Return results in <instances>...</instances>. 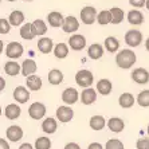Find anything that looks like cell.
Segmentation results:
<instances>
[{
	"mask_svg": "<svg viewBox=\"0 0 149 149\" xmlns=\"http://www.w3.org/2000/svg\"><path fill=\"white\" fill-rule=\"evenodd\" d=\"M54 43H52V39L50 38H46V36H43V38H40L38 40V49L40 52H43V54H49V52L54 51Z\"/></svg>",
	"mask_w": 149,
	"mask_h": 149,
	"instance_id": "obj_16",
	"label": "cell"
},
{
	"mask_svg": "<svg viewBox=\"0 0 149 149\" xmlns=\"http://www.w3.org/2000/svg\"><path fill=\"white\" fill-rule=\"evenodd\" d=\"M69 46L70 49L74 50V51H81L86 47V38L81 34H74L70 36L69 40Z\"/></svg>",
	"mask_w": 149,
	"mask_h": 149,
	"instance_id": "obj_6",
	"label": "cell"
},
{
	"mask_svg": "<svg viewBox=\"0 0 149 149\" xmlns=\"http://www.w3.org/2000/svg\"><path fill=\"white\" fill-rule=\"evenodd\" d=\"M87 55H89L90 59L97 61V59L102 58V55H104V47L101 45H98V43H94V45H91L87 49Z\"/></svg>",
	"mask_w": 149,
	"mask_h": 149,
	"instance_id": "obj_19",
	"label": "cell"
},
{
	"mask_svg": "<svg viewBox=\"0 0 149 149\" xmlns=\"http://www.w3.org/2000/svg\"><path fill=\"white\" fill-rule=\"evenodd\" d=\"M93 81H94V77L91 74V71H89V70H79L75 74L77 85H79V86L85 87V89L90 87L93 85Z\"/></svg>",
	"mask_w": 149,
	"mask_h": 149,
	"instance_id": "obj_2",
	"label": "cell"
},
{
	"mask_svg": "<svg viewBox=\"0 0 149 149\" xmlns=\"http://www.w3.org/2000/svg\"><path fill=\"white\" fill-rule=\"evenodd\" d=\"M0 149H10V145L6 142V140L4 139L0 140Z\"/></svg>",
	"mask_w": 149,
	"mask_h": 149,
	"instance_id": "obj_44",
	"label": "cell"
},
{
	"mask_svg": "<svg viewBox=\"0 0 149 149\" xmlns=\"http://www.w3.org/2000/svg\"><path fill=\"white\" fill-rule=\"evenodd\" d=\"M137 61V56L136 54L129 49H124L120 52H117V56H116V63H117L118 67L121 69H130Z\"/></svg>",
	"mask_w": 149,
	"mask_h": 149,
	"instance_id": "obj_1",
	"label": "cell"
},
{
	"mask_svg": "<svg viewBox=\"0 0 149 149\" xmlns=\"http://www.w3.org/2000/svg\"><path fill=\"white\" fill-rule=\"evenodd\" d=\"M105 49L109 52H117L120 50V42L116 36H108L105 39Z\"/></svg>",
	"mask_w": 149,
	"mask_h": 149,
	"instance_id": "obj_29",
	"label": "cell"
},
{
	"mask_svg": "<svg viewBox=\"0 0 149 149\" xmlns=\"http://www.w3.org/2000/svg\"><path fill=\"white\" fill-rule=\"evenodd\" d=\"M14 98L19 104H26L30 100V93L24 86H17L14 90Z\"/></svg>",
	"mask_w": 149,
	"mask_h": 149,
	"instance_id": "obj_17",
	"label": "cell"
},
{
	"mask_svg": "<svg viewBox=\"0 0 149 149\" xmlns=\"http://www.w3.org/2000/svg\"><path fill=\"white\" fill-rule=\"evenodd\" d=\"M6 55L11 59H17L23 55V46L17 42H10L6 47Z\"/></svg>",
	"mask_w": 149,
	"mask_h": 149,
	"instance_id": "obj_5",
	"label": "cell"
},
{
	"mask_svg": "<svg viewBox=\"0 0 149 149\" xmlns=\"http://www.w3.org/2000/svg\"><path fill=\"white\" fill-rule=\"evenodd\" d=\"M7 139H10L11 141H19V140L23 137V129L20 128V126H17V125H12V126H10V128L7 129Z\"/></svg>",
	"mask_w": 149,
	"mask_h": 149,
	"instance_id": "obj_18",
	"label": "cell"
},
{
	"mask_svg": "<svg viewBox=\"0 0 149 149\" xmlns=\"http://www.w3.org/2000/svg\"><path fill=\"white\" fill-rule=\"evenodd\" d=\"M7 1H15V0H7Z\"/></svg>",
	"mask_w": 149,
	"mask_h": 149,
	"instance_id": "obj_50",
	"label": "cell"
},
{
	"mask_svg": "<svg viewBox=\"0 0 149 149\" xmlns=\"http://www.w3.org/2000/svg\"><path fill=\"white\" fill-rule=\"evenodd\" d=\"M65 149H81V148L78 144H75V142H69V144L65 146Z\"/></svg>",
	"mask_w": 149,
	"mask_h": 149,
	"instance_id": "obj_42",
	"label": "cell"
},
{
	"mask_svg": "<svg viewBox=\"0 0 149 149\" xmlns=\"http://www.w3.org/2000/svg\"><path fill=\"white\" fill-rule=\"evenodd\" d=\"M129 4L134 8H141L146 4V0H129Z\"/></svg>",
	"mask_w": 149,
	"mask_h": 149,
	"instance_id": "obj_41",
	"label": "cell"
},
{
	"mask_svg": "<svg viewBox=\"0 0 149 149\" xmlns=\"http://www.w3.org/2000/svg\"><path fill=\"white\" fill-rule=\"evenodd\" d=\"M105 124H106V121H105V118L102 117V116H94L90 120V126L93 130H101V129H104Z\"/></svg>",
	"mask_w": 149,
	"mask_h": 149,
	"instance_id": "obj_33",
	"label": "cell"
},
{
	"mask_svg": "<svg viewBox=\"0 0 149 149\" xmlns=\"http://www.w3.org/2000/svg\"><path fill=\"white\" fill-rule=\"evenodd\" d=\"M111 89H113V85L109 79H100L97 83V91L101 95H109L111 93Z\"/></svg>",
	"mask_w": 149,
	"mask_h": 149,
	"instance_id": "obj_20",
	"label": "cell"
},
{
	"mask_svg": "<svg viewBox=\"0 0 149 149\" xmlns=\"http://www.w3.org/2000/svg\"><path fill=\"white\" fill-rule=\"evenodd\" d=\"M63 81V73L58 69H52L49 73V82L51 85H59Z\"/></svg>",
	"mask_w": 149,
	"mask_h": 149,
	"instance_id": "obj_31",
	"label": "cell"
},
{
	"mask_svg": "<svg viewBox=\"0 0 149 149\" xmlns=\"http://www.w3.org/2000/svg\"><path fill=\"white\" fill-rule=\"evenodd\" d=\"M74 111L69 106H59L56 109V118H58L61 122H69L73 120Z\"/></svg>",
	"mask_w": 149,
	"mask_h": 149,
	"instance_id": "obj_11",
	"label": "cell"
},
{
	"mask_svg": "<svg viewBox=\"0 0 149 149\" xmlns=\"http://www.w3.org/2000/svg\"><path fill=\"white\" fill-rule=\"evenodd\" d=\"M32 24H34L35 30H36V34L38 35H45L47 32V24L45 23V20H42V19H36V20L32 22Z\"/></svg>",
	"mask_w": 149,
	"mask_h": 149,
	"instance_id": "obj_36",
	"label": "cell"
},
{
	"mask_svg": "<svg viewBox=\"0 0 149 149\" xmlns=\"http://www.w3.org/2000/svg\"><path fill=\"white\" fill-rule=\"evenodd\" d=\"M47 20H49V24L51 26V27L56 28V27H62L63 26L65 17H63V15L61 14V12H58V11H52V12H50V14L47 15Z\"/></svg>",
	"mask_w": 149,
	"mask_h": 149,
	"instance_id": "obj_12",
	"label": "cell"
},
{
	"mask_svg": "<svg viewBox=\"0 0 149 149\" xmlns=\"http://www.w3.org/2000/svg\"><path fill=\"white\" fill-rule=\"evenodd\" d=\"M97 22L100 23L101 26H106L109 23H111V12L110 10H105V11H101L100 14L97 16Z\"/></svg>",
	"mask_w": 149,
	"mask_h": 149,
	"instance_id": "obj_34",
	"label": "cell"
},
{
	"mask_svg": "<svg viewBox=\"0 0 149 149\" xmlns=\"http://www.w3.org/2000/svg\"><path fill=\"white\" fill-rule=\"evenodd\" d=\"M132 79L136 83L139 85H144V83H148L149 81V73L148 70L142 69V67H139V69H134L132 71Z\"/></svg>",
	"mask_w": 149,
	"mask_h": 149,
	"instance_id": "obj_8",
	"label": "cell"
},
{
	"mask_svg": "<svg viewBox=\"0 0 149 149\" xmlns=\"http://www.w3.org/2000/svg\"><path fill=\"white\" fill-rule=\"evenodd\" d=\"M108 126H109V129H110L111 132L120 133V132H122V130H124L125 124H124V121H122L121 118H118V117H111L110 120L108 121Z\"/></svg>",
	"mask_w": 149,
	"mask_h": 149,
	"instance_id": "obj_22",
	"label": "cell"
},
{
	"mask_svg": "<svg viewBox=\"0 0 149 149\" xmlns=\"http://www.w3.org/2000/svg\"><path fill=\"white\" fill-rule=\"evenodd\" d=\"M8 20H10L11 26L17 27V26H20L22 23L24 22V14H23L22 11H19V10H15V11H12V12L10 14Z\"/></svg>",
	"mask_w": 149,
	"mask_h": 149,
	"instance_id": "obj_25",
	"label": "cell"
},
{
	"mask_svg": "<svg viewBox=\"0 0 149 149\" xmlns=\"http://www.w3.org/2000/svg\"><path fill=\"white\" fill-rule=\"evenodd\" d=\"M4 71L8 75L15 77L22 71V66L19 63L15 62V61H10V62H6V65H4Z\"/></svg>",
	"mask_w": 149,
	"mask_h": 149,
	"instance_id": "obj_23",
	"label": "cell"
},
{
	"mask_svg": "<svg viewBox=\"0 0 149 149\" xmlns=\"http://www.w3.org/2000/svg\"><path fill=\"white\" fill-rule=\"evenodd\" d=\"M128 22L133 26H140L144 22V15L140 12L139 10H132L128 14Z\"/></svg>",
	"mask_w": 149,
	"mask_h": 149,
	"instance_id": "obj_24",
	"label": "cell"
},
{
	"mask_svg": "<svg viewBox=\"0 0 149 149\" xmlns=\"http://www.w3.org/2000/svg\"><path fill=\"white\" fill-rule=\"evenodd\" d=\"M105 149H124V144L117 139H111L106 142Z\"/></svg>",
	"mask_w": 149,
	"mask_h": 149,
	"instance_id": "obj_38",
	"label": "cell"
},
{
	"mask_svg": "<svg viewBox=\"0 0 149 149\" xmlns=\"http://www.w3.org/2000/svg\"><path fill=\"white\" fill-rule=\"evenodd\" d=\"M78 98H79V94H78L77 89H74V87H67L66 90H63L62 93V101L67 105L75 104L78 101Z\"/></svg>",
	"mask_w": 149,
	"mask_h": 149,
	"instance_id": "obj_9",
	"label": "cell"
},
{
	"mask_svg": "<svg viewBox=\"0 0 149 149\" xmlns=\"http://www.w3.org/2000/svg\"><path fill=\"white\" fill-rule=\"evenodd\" d=\"M137 149H149V139H140L137 141Z\"/></svg>",
	"mask_w": 149,
	"mask_h": 149,
	"instance_id": "obj_40",
	"label": "cell"
},
{
	"mask_svg": "<svg viewBox=\"0 0 149 149\" xmlns=\"http://www.w3.org/2000/svg\"><path fill=\"white\" fill-rule=\"evenodd\" d=\"M54 55L58 59H65L69 55V46L66 43H58L54 47Z\"/></svg>",
	"mask_w": 149,
	"mask_h": 149,
	"instance_id": "obj_30",
	"label": "cell"
},
{
	"mask_svg": "<svg viewBox=\"0 0 149 149\" xmlns=\"http://www.w3.org/2000/svg\"><path fill=\"white\" fill-rule=\"evenodd\" d=\"M20 111H22L20 106H17V105H15V104H11L6 108L4 114H6V117H7L8 120H16V118H19V116H20Z\"/></svg>",
	"mask_w": 149,
	"mask_h": 149,
	"instance_id": "obj_27",
	"label": "cell"
},
{
	"mask_svg": "<svg viewBox=\"0 0 149 149\" xmlns=\"http://www.w3.org/2000/svg\"><path fill=\"white\" fill-rule=\"evenodd\" d=\"M51 146V141L47 137H39L35 141V149H50Z\"/></svg>",
	"mask_w": 149,
	"mask_h": 149,
	"instance_id": "obj_37",
	"label": "cell"
},
{
	"mask_svg": "<svg viewBox=\"0 0 149 149\" xmlns=\"http://www.w3.org/2000/svg\"><path fill=\"white\" fill-rule=\"evenodd\" d=\"M145 7H146V10L149 11V0H146V4H145Z\"/></svg>",
	"mask_w": 149,
	"mask_h": 149,
	"instance_id": "obj_48",
	"label": "cell"
},
{
	"mask_svg": "<svg viewBox=\"0 0 149 149\" xmlns=\"http://www.w3.org/2000/svg\"><path fill=\"white\" fill-rule=\"evenodd\" d=\"M87 149H102V145H101V144H98V142H91Z\"/></svg>",
	"mask_w": 149,
	"mask_h": 149,
	"instance_id": "obj_43",
	"label": "cell"
},
{
	"mask_svg": "<svg viewBox=\"0 0 149 149\" xmlns=\"http://www.w3.org/2000/svg\"><path fill=\"white\" fill-rule=\"evenodd\" d=\"M148 136H149V125H148Z\"/></svg>",
	"mask_w": 149,
	"mask_h": 149,
	"instance_id": "obj_49",
	"label": "cell"
},
{
	"mask_svg": "<svg viewBox=\"0 0 149 149\" xmlns=\"http://www.w3.org/2000/svg\"><path fill=\"white\" fill-rule=\"evenodd\" d=\"M56 128H58V125H56V121L54 118L49 117L46 118L43 124H42V129H43V132L45 133H49V134H52V133L56 132Z\"/></svg>",
	"mask_w": 149,
	"mask_h": 149,
	"instance_id": "obj_28",
	"label": "cell"
},
{
	"mask_svg": "<svg viewBox=\"0 0 149 149\" xmlns=\"http://www.w3.org/2000/svg\"><path fill=\"white\" fill-rule=\"evenodd\" d=\"M142 42V34L139 30H129L125 34V43L129 47H139Z\"/></svg>",
	"mask_w": 149,
	"mask_h": 149,
	"instance_id": "obj_4",
	"label": "cell"
},
{
	"mask_svg": "<svg viewBox=\"0 0 149 149\" xmlns=\"http://www.w3.org/2000/svg\"><path fill=\"white\" fill-rule=\"evenodd\" d=\"M145 49H146V50H148V51H149V38L146 39V42H145Z\"/></svg>",
	"mask_w": 149,
	"mask_h": 149,
	"instance_id": "obj_47",
	"label": "cell"
},
{
	"mask_svg": "<svg viewBox=\"0 0 149 149\" xmlns=\"http://www.w3.org/2000/svg\"><path fill=\"white\" fill-rule=\"evenodd\" d=\"M97 10L91 6H86L81 10V20H82L83 24H93L94 22L97 20Z\"/></svg>",
	"mask_w": 149,
	"mask_h": 149,
	"instance_id": "obj_3",
	"label": "cell"
},
{
	"mask_svg": "<svg viewBox=\"0 0 149 149\" xmlns=\"http://www.w3.org/2000/svg\"><path fill=\"white\" fill-rule=\"evenodd\" d=\"M36 30H35L34 24L32 23H26V24L22 26L20 28V36L24 40H32V39L36 36Z\"/></svg>",
	"mask_w": 149,
	"mask_h": 149,
	"instance_id": "obj_13",
	"label": "cell"
},
{
	"mask_svg": "<svg viewBox=\"0 0 149 149\" xmlns=\"http://www.w3.org/2000/svg\"><path fill=\"white\" fill-rule=\"evenodd\" d=\"M26 85H27V87L30 89V90L32 91H38L42 89V78L38 75H30L27 78V81H26Z\"/></svg>",
	"mask_w": 149,
	"mask_h": 149,
	"instance_id": "obj_21",
	"label": "cell"
},
{
	"mask_svg": "<svg viewBox=\"0 0 149 149\" xmlns=\"http://www.w3.org/2000/svg\"><path fill=\"white\" fill-rule=\"evenodd\" d=\"M19 149H34V148H32L31 144H28V142H26V144H22L20 148H19Z\"/></svg>",
	"mask_w": 149,
	"mask_h": 149,
	"instance_id": "obj_45",
	"label": "cell"
},
{
	"mask_svg": "<svg viewBox=\"0 0 149 149\" xmlns=\"http://www.w3.org/2000/svg\"><path fill=\"white\" fill-rule=\"evenodd\" d=\"M38 66H36V63H35L34 59H26L24 62L22 63V74L28 78L30 75H34V73L36 71Z\"/></svg>",
	"mask_w": 149,
	"mask_h": 149,
	"instance_id": "obj_15",
	"label": "cell"
},
{
	"mask_svg": "<svg viewBox=\"0 0 149 149\" xmlns=\"http://www.w3.org/2000/svg\"><path fill=\"white\" fill-rule=\"evenodd\" d=\"M110 12H111V23H113V24H120V23L124 20L125 14L121 8L113 7V8H110Z\"/></svg>",
	"mask_w": 149,
	"mask_h": 149,
	"instance_id": "obj_32",
	"label": "cell"
},
{
	"mask_svg": "<svg viewBox=\"0 0 149 149\" xmlns=\"http://www.w3.org/2000/svg\"><path fill=\"white\" fill-rule=\"evenodd\" d=\"M26 1H30V0H26Z\"/></svg>",
	"mask_w": 149,
	"mask_h": 149,
	"instance_id": "obj_51",
	"label": "cell"
},
{
	"mask_svg": "<svg viewBox=\"0 0 149 149\" xmlns=\"http://www.w3.org/2000/svg\"><path fill=\"white\" fill-rule=\"evenodd\" d=\"M97 100V91L94 90L93 87H87L81 93V101L85 105H91Z\"/></svg>",
	"mask_w": 149,
	"mask_h": 149,
	"instance_id": "obj_14",
	"label": "cell"
},
{
	"mask_svg": "<svg viewBox=\"0 0 149 149\" xmlns=\"http://www.w3.org/2000/svg\"><path fill=\"white\" fill-rule=\"evenodd\" d=\"M118 104L124 109L132 108L133 104H134V97H133L130 93H122L121 95H120V98H118Z\"/></svg>",
	"mask_w": 149,
	"mask_h": 149,
	"instance_id": "obj_26",
	"label": "cell"
},
{
	"mask_svg": "<svg viewBox=\"0 0 149 149\" xmlns=\"http://www.w3.org/2000/svg\"><path fill=\"white\" fill-rule=\"evenodd\" d=\"M79 28V22L75 16H67L65 17V23L62 26V30L67 34H71V32H75L78 31Z\"/></svg>",
	"mask_w": 149,
	"mask_h": 149,
	"instance_id": "obj_10",
	"label": "cell"
},
{
	"mask_svg": "<svg viewBox=\"0 0 149 149\" xmlns=\"http://www.w3.org/2000/svg\"><path fill=\"white\" fill-rule=\"evenodd\" d=\"M137 104L142 108H148L149 106V90H142L137 95Z\"/></svg>",
	"mask_w": 149,
	"mask_h": 149,
	"instance_id": "obj_35",
	"label": "cell"
},
{
	"mask_svg": "<svg viewBox=\"0 0 149 149\" xmlns=\"http://www.w3.org/2000/svg\"><path fill=\"white\" fill-rule=\"evenodd\" d=\"M0 83H1V86H0V89L3 90V89H4V79H3V78H0Z\"/></svg>",
	"mask_w": 149,
	"mask_h": 149,
	"instance_id": "obj_46",
	"label": "cell"
},
{
	"mask_svg": "<svg viewBox=\"0 0 149 149\" xmlns=\"http://www.w3.org/2000/svg\"><path fill=\"white\" fill-rule=\"evenodd\" d=\"M11 30V23L10 20H6L4 17L0 19V34L4 35V34H8Z\"/></svg>",
	"mask_w": 149,
	"mask_h": 149,
	"instance_id": "obj_39",
	"label": "cell"
},
{
	"mask_svg": "<svg viewBox=\"0 0 149 149\" xmlns=\"http://www.w3.org/2000/svg\"><path fill=\"white\" fill-rule=\"evenodd\" d=\"M28 114L34 120H40L46 114V106L40 102H34V104L28 108Z\"/></svg>",
	"mask_w": 149,
	"mask_h": 149,
	"instance_id": "obj_7",
	"label": "cell"
}]
</instances>
